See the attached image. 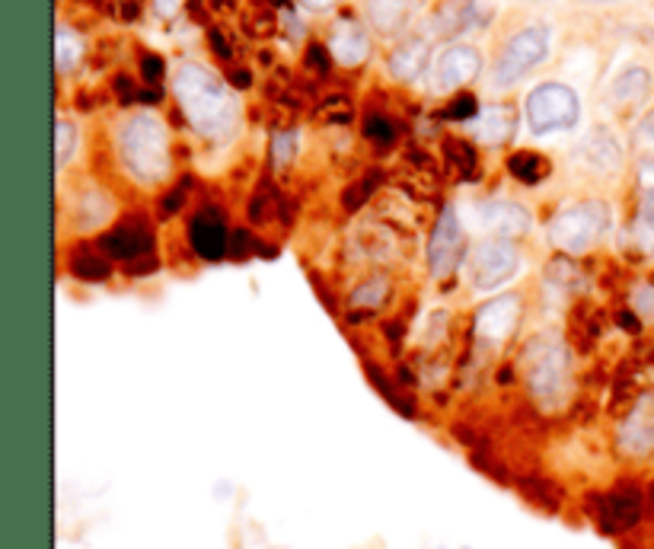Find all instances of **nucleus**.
Masks as SVG:
<instances>
[{
  "label": "nucleus",
  "mask_w": 654,
  "mask_h": 549,
  "mask_svg": "<svg viewBox=\"0 0 654 549\" xmlns=\"http://www.w3.org/2000/svg\"><path fill=\"white\" fill-rule=\"evenodd\" d=\"M211 42H214V49L221 58H230V49L224 45V39H221V32H211Z\"/></svg>",
  "instance_id": "42"
},
{
  "label": "nucleus",
  "mask_w": 654,
  "mask_h": 549,
  "mask_svg": "<svg viewBox=\"0 0 654 549\" xmlns=\"http://www.w3.org/2000/svg\"><path fill=\"white\" fill-rule=\"evenodd\" d=\"M638 192L648 202V209H654V157L638 166Z\"/></svg>",
  "instance_id": "34"
},
{
  "label": "nucleus",
  "mask_w": 654,
  "mask_h": 549,
  "mask_svg": "<svg viewBox=\"0 0 654 549\" xmlns=\"http://www.w3.org/2000/svg\"><path fill=\"white\" fill-rule=\"evenodd\" d=\"M306 58L313 61V68H316L320 74H326V71H329V58H326V52L320 49V45H310V49H306Z\"/></svg>",
  "instance_id": "39"
},
{
  "label": "nucleus",
  "mask_w": 654,
  "mask_h": 549,
  "mask_svg": "<svg viewBox=\"0 0 654 549\" xmlns=\"http://www.w3.org/2000/svg\"><path fill=\"white\" fill-rule=\"evenodd\" d=\"M447 157H451L453 166H460V173H463L466 180L476 176V154H473L470 144H463V141H447Z\"/></svg>",
  "instance_id": "28"
},
{
  "label": "nucleus",
  "mask_w": 654,
  "mask_h": 549,
  "mask_svg": "<svg viewBox=\"0 0 654 549\" xmlns=\"http://www.w3.org/2000/svg\"><path fill=\"white\" fill-rule=\"evenodd\" d=\"M386 297V278H368L361 288L352 294L354 307H380Z\"/></svg>",
  "instance_id": "27"
},
{
  "label": "nucleus",
  "mask_w": 654,
  "mask_h": 549,
  "mask_svg": "<svg viewBox=\"0 0 654 549\" xmlns=\"http://www.w3.org/2000/svg\"><path fill=\"white\" fill-rule=\"evenodd\" d=\"M476 134L482 144H504L514 134V109L511 105H485L476 115Z\"/></svg>",
  "instance_id": "17"
},
{
  "label": "nucleus",
  "mask_w": 654,
  "mask_h": 549,
  "mask_svg": "<svg viewBox=\"0 0 654 549\" xmlns=\"http://www.w3.org/2000/svg\"><path fill=\"white\" fill-rule=\"evenodd\" d=\"M77 148V129L71 125V122H58L54 125V160H58V166H64L68 163V157L74 154Z\"/></svg>",
  "instance_id": "26"
},
{
  "label": "nucleus",
  "mask_w": 654,
  "mask_h": 549,
  "mask_svg": "<svg viewBox=\"0 0 654 549\" xmlns=\"http://www.w3.org/2000/svg\"><path fill=\"white\" fill-rule=\"evenodd\" d=\"M182 202H185V189H173V192H170V195L163 199V211L170 214V211L182 209Z\"/></svg>",
  "instance_id": "40"
},
{
  "label": "nucleus",
  "mask_w": 654,
  "mask_h": 549,
  "mask_svg": "<svg viewBox=\"0 0 654 549\" xmlns=\"http://www.w3.org/2000/svg\"><path fill=\"white\" fill-rule=\"evenodd\" d=\"M192 250L208 262H218L227 253V221L218 209H202L189 224Z\"/></svg>",
  "instance_id": "12"
},
{
  "label": "nucleus",
  "mask_w": 654,
  "mask_h": 549,
  "mask_svg": "<svg viewBox=\"0 0 654 549\" xmlns=\"http://www.w3.org/2000/svg\"><path fill=\"white\" fill-rule=\"evenodd\" d=\"M606 211L594 202H584L575 209L559 211L550 224V236L562 253H584L594 246V240L604 234Z\"/></svg>",
  "instance_id": "6"
},
{
  "label": "nucleus",
  "mask_w": 654,
  "mask_h": 549,
  "mask_svg": "<svg viewBox=\"0 0 654 549\" xmlns=\"http://www.w3.org/2000/svg\"><path fill=\"white\" fill-rule=\"evenodd\" d=\"M419 0H368V20L380 32H400L412 20Z\"/></svg>",
  "instance_id": "16"
},
{
  "label": "nucleus",
  "mask_w": 654,
  "mask_h": 549,
  "mask_svg": "<svg viewBox=\"0 0 654 549\" xmlns=\"http://www.w3.org/2000/svg\"><path fill=\"white\" fill-rule=\"evenodd\" d=\"M294 151H298V134L294 131H278L275 138H272V163H275V170L288 166L291 157H294Z\"/></svg>",
  "instance_id": "29"
},
{
  "label": "nucleus",
  "mask_w": 654,
  "mask_h": 549,
  "mask_svg": "<svg viewBox=\"0 0 654 549\" xmlns=\"http://www.w3.org/2000/svg\"><path fill=\"white\" fill-rule=\"evenodd\" d=\"M141 74H144L148 80L163 78V58H157V54H144V58H141Z\"/></svg>",
  "instance_id": "36"
},
{
  "label": "nucleus",
  "mask_w": 654,
  "mask_h": 549,
  "mask_svg": "<svg viewBox=\"0 0 654 549\" xmlns=\"http://www.w3.org/2000/svg\"><path fill=\"white\" fill-rule=\"evenodd\" d=\"M635 138L642 141V144H652L654 148V109L638 122V131H635Z\"/></svg>",
  "instance_id": "37"
},
{
  "label": "nucleus",
  "mask_w": 654,
  "mask_h": 549,
  "mask_svg": "<svg viewBox=\"0 0 654 549\" xmlns=\"http://www.w3.org/2000/svg\"><path fill=\"white\" fill-rule=\"evenodd\" d=\"M620 447L630 457H652L654 454V393L635 399L632 413L620 428Z\"/></svg>",
  "instance_id": "10"
},
{
  "label": "nucleus",
  "mask_w": 654,
  "mask_h": 549,
  "mask_svg": "<svg viewBox=\"0 0 654 549\" xmlns=\"http://www.w3.org/2000/svg\"><path fill=\"white\" fill-rule=\"evenodd\" d=\"M100 250L109 260H119L131 265L141 256H151L153 234L148 231V221L141 214H131L125 221H119L109 234L100 236Z\"/></svg>",
  "instance_id": "8"
},
{
  "label": "nucleus",
  "mask_w": 654,
  "mask_h": 549,
  "mask_svg": "<svg viewBox=\"0 0 654 549\" xmlns=\"http://www.w3.org/2000/svg\"><path fill=\"white\" fill-rule=\"evenodd\" d=\"M482 58L473 45H453L434 64V87L437 90H460L463 83L476 78Z\"/></svg>",
  "instance_id": "11"
},
{
  "label": "nucleus",
  "mask_w": 654,
  "mask_h": 549,
  "mask_svg": "<svg viewBox=\"0 0 654 549\" xmlns=\"http://www.w3.org/2000/svg\"><path fill=\"white\" fill-rule=\"evenodd\" d=\"M425 64H429V42L425 39H409L390 58V71L396 80H415L425 71Z\"/></svg>",
  "instance_id": "18"
},
{
  "label": "nucleus",
  "mask_w": 654,
  "mask_h": 549,
  "mask_svg": "<svg viewBox=\"0 0 654 549\" xmlns=\"http://www.w3.org/2000/svg\"><path fill=\"white\" fill-rule=\"evenodd\" d=\"M71 272H74L80 282H105L109 278V262L102 260L100 253L80 250L74 260H71Z\"/></svg>",
  "instance_id": "25"
},
{
  "label": "nucleus",
  "mask_w": 654,
  "mask_h": 549,
  "mask_svg": "<svg viewBox=\"0 0 654 549\" xmlns=\"http://www.w3.org/2000/svg\"><path fill=\"white\" fill-rule=\"evenodd\" d=\"M272 3H278V7H284V3H288V0H272Z\"/></svg>",
  "instance_id": "45"
},
{
  "label": "nucleus",
  "mask_w": 654,
  "mask_h": 549,
  "mask_svg": "<svg viewBox=\"0 0 654 549\" xmlns=\"http://www.w3.org/2000/svg\"><path fill=\"white\" fill-rule=\"evenodd\" d=\"M179 105L189 122L208 138H224L237 125V100L202 64H182L173 80Z\"/></svg>",
  "instance_id": "1"
},
{
  "label": "nucleus",
  "mask_w": 654,
  "mask_h": 549,
  "mask_svg": "<svg viewBox=\"0 0 654 549\" xmlns=\"http://www.w3.org/2000/svg\"><path fill=\"white\" fill-rule=\"evenodd\" d=\"M374 189H378V173H371L368 180H361V183L352 185V189L345 192V209H361V205L371 199Z\"/></svg>",
  "instance_id": "33"
},
{
  "label": "nucleus",
  "mask_w": 654,
  "mask_h": 549,
  "mask_svg": "<svg viewBox=\"0 0 654 549\" xmlns=\"http://www.w3.org/2000/svg\"><path fill=\"white\" fill-rule=\"evenodd\" d=\"M364 134H368L374 144L383 148V144H393L396 129H393V122H390L386 115H378V112H374V115H368V119H364Z\"/></svg>",
  "instance_id": "30"
},
{
  "label": "nucleus",
  "mask_w": 654,
  "mask_h": 549,
  "mask_svg": "<svg viewBox=\"0 0 654 549\" xmlns=\"http://www.w3.org/2000/svg\"><path fill=\"white\" fill-rule=\"evenodd\" d=\"M581 154H584V160H591L594 166H601V170H616L620 160H623L620 141H616L606 129L591 131V134L584 138V144H581Z\"/></svg>",
  "instance_id": "20"
},
{
  "label": "nucleus",
  "mask_w": 654,
  "mask_h": 549,
  "mask_svg": "<svg viewBox=\"0 0 654 549\" xmlns=\"http://www.w3.org/2000/svg\"><path fill=\"white\" fill-rule=\"evenodd\" d=\"M122 148V160L131 170L134 180L141 183H160L170 173V138H167V125L151 115L141 112L128 122L119 138Z\"/></svg>",
  "instance_id": "2"
},
{
  "label": "nucleus",
  "mask_w": 654,
  "mask_h": 549,
  "mask_svg": "<svg viewBox=\"0 0 654 549\" xmlns=\"http://www.w3.org/2000/svg\"><path fill=\"white\" fill-rule=\"evenodd\" d=\"M550 54V32L543 27L521 29L517 35H511V42L504 45L499 61H495V83L511 87L533 71L536 64H543Z\"/></svg>",
  "instance_id": "5"
},
{
  "label": "nucleus",
  "mask_w": 654,
  "mask_h": 549,
  "mask_svg": "<svg viewBox=\"0 0 654 549\" xmlns=\"http://www.w3.org/2000/svg\"><path fill=\"white\" fill-rule=\"evenodd\" d=\"M250 234H246V231H233V236H230V256H233V260H243V256H250Z\"/></svg>",
  "instance_id": "35"
},
{
  "label": "nucleus",
  "mask_w": 654,
  "mask_h": 549,
  "mask_svg": "<svg viewBox=\"0 0 654 549\" xmlns=\"http://www.w3.org/2000/svg\"><path fill=\"white\" fill-rule=\"evenodd\" d=\"M635 243L645 250V253H654V209H645L635 221Z\"/></svg>",
  "instance_id": "31"
},
{
  "label": "nucleus",
  "mask_w": 654,
  "mask_h": 549,
  "mask_svg": "<svg viewBox=\"0 0 654 549\" xmlns=\"http://www.w3.org/2000/svg\"><path fill=\"white\" fill-rule=\"evenodd\" d=\"M128 275H148V272H153L157 268V256H141L138 262H131V265H125Z\"/></svg>",
  "instance_id": "38"
},
{
  "label": "nucleus",
  "mask_w": 654,
  "mask_h": 549,
  "mask_svg": "<svg viewBox=\"0 0 654 549\" xmlns=\"http://www.w3.org/2000/svg\"><path fill=\"white\" fill-rule=\"evenodd\" d=\"M470 272H473L476 288H499L517 272V250L507 240H485L479 243L470 260Z\"/></svg>",
  "instance_id": "7"
},
{
  "label": "nucleus",
  "mask_w": 654,
  "mask_h": 549,
  "mask_svg": "<svg viewBox=\"0 0 654 549\" xmlns=\"http://www.w3.org/2000/svg\"><path fill=\"white\" fill-rule=\"evenodd\" d=\"M517 316H521V297H499V301L485 304L476 314L479 336L492 342L507 339L517 326Z\"/></svg>",
  "instance_id": "15"
},
{
  "label": "nucleus",
  "mask_w": 654,
  "mask_h": 549,
  "mask_svg": "<svg viewBox=\"0 0 654 549\" xmlns=\"http://www.w3.org/2000/svg\"><path fill=\"white\" fill-rule=\"evenodd\" d=\"M303 7H310V10H329L335 0H301Z\"/></svg>",
  "instance_id": "43"
},
{
  "label": "nucleus",
  "mask_w": 654,
  "mask_h": 549,
  "mask_svg": "<svg viewBox=\"0 0 654 549\" xmlns=\"http://www.w3.org/2000/svg\"><path fill=\"white\" fill-rule=\"evenodd\" d=\"M642 518V496L632 486H620L610 496L597 501V521L606 533L630 530L632 523Z\"/></svg>",
  "instance_id": "13"
},
{
  "label": "nucleus",
  "mask_w": 654,
  "mask_h": 549,
  "mask_svg": "<svg viewBox=\"0 0 654 549\" xmlns=\"http://www.w3.org/2000/svg\"><path fill=\"white\" fill-rule=\"evenodd\" d=\"M527 380L533 396L555 403L569 387V355L555 339H536L527 348Z\"/></svg>",
  "instance_id": "4"
},
{
  "label": "nucleus",
  "mask_w": 654,
  "mask_h": 549,
  "mask_svg": "<svg viewBox=\"0 0 654 549\" xmlns=\"http://www.w3.org/2000/svg\"><path fill=\"white\" fill-rule=\"evenodd\" d=\"M470 17H473V0H447L441 10H437V17H434V23L431 29L434 32H441V35H451L456 29H463L470 23Z\"/></svg>",
  "instance_id": "24"
},
{
  "label": "nucleus",
  "mask_w": 654,
  "mask_h": 549,
  "mask_svg": "<svg viewBox=\"0 0 654 549\" xmlns=\"http://www.w3.org/2000/svg\"><path fill=\"white\" fill-rule=\"evenodd\" d=\"M460 253H463L460 217H456V211L453 209H444L441 211V221L434 224V234H431V243H429L431 275H434V278L451 275L453 265L460 262Z\"/></svg>",
  "instance_id": "9"
},
{
  "label": "nucleus",
  "mask_w": 654,
  "mask_h": 549,
  "mask_svg": "<svg viewBox=\"0 0 654 549\" xmlns=\"http://www.w3.org/2000/svg\"><path fill=\"white\" fill-rule=\"evenodd\" d=\"M476 115H479V105L470 93H460V96L451 100V105L444 109V119H453V122H456V119H460V122H463V119H476Z\"/></svg>",
  "instance_id": "32"
},
{
  "label": "nucleus",
  "mask_w": 654,
  "mask_h": 549,
  "mask_svg": "<svg viewBox=\"0 0 654 549\" xmlns=\"http://www.w3.org/2000/svg\"><path fill=\"white\" fill-rule=\"evenodd\" d=\"M368 54H371V39H368V32L358 27V23L342 20L339 27L332 29V35H329V58H335L345 68H354V64H364Z\"/></svg>",
  "instance_id": "14"
},
{
  "label": "nucleus",
  "mask_w": 654,
  "mask_h": 549,
  "mask_svg": "<svg viewBox=\"0 0 654 549\" xmlns=\"http://www.w3.org/2000/svg\"><path fill=\"white\" fill-rule=\"evenodd\" d=\"M648 87H652V78H648V71H645V68H626L620 78L610 83V103L613 105L638 103V100H645Z\"/></svg>",
  "instance_id": "21"
},
{
  "label": "nucleus",
  "mask_w": 654,
  "mask_h": 549,
  "mask_svg": "<svg viewBox=\"0 0 654 549\" xmlns=\"http://www.w3.org/2000/svg\"><path fill=\"white\" fill-rule=\"evenodd\" d=\"M507 170H511L514 180H521L524 185H536L550 176V160L543 154H533V151H521V154L507 160Z\"/></svg>",
  "instance_id": "22"
},
{
  "label": "nucleus",
  "mask_w": 654,
  "mask_h": 549,
  "mask_svg": "<svg viewBox=\"0 0 654 549\" xmlns=\"http://www.w3.org/2000/svg\"><path fill=\"white\" fill-rule=\"evenodd\" d=\"M153 7H157L160 17H173L179 7H182V0H153Z\"/></svg>",
  "instance_id": "41"
},
{
  "label": "nucleus",
  "mask_w": 654,
  "mask_h": 549,
  "mask_svg": "<svg viewBox=\"0 0 654 549\" xmlns=\"http://www.w3.org/2000/svg\"><path fill=\"white\" fill-rule=\"evenodd\" d=\"M80 58H83V39L77 35L74 29H58L54 32V64H58V71L61 74L74 71L77 64H80Z\"/></svg>",
  "instance_id": "23"
},
{
  "label": "nucleus",
  "mask_w": 654,
  "mask_h": 549,
  "mask_svg": "<svg viewBox=\"0 0 654 549\" xmlns=\"http://www.w3.org/2000/svg\"><path fill=\"white\" fill-rule=\"evenodd\" d=\"M479 217H482L489 227L502 231V234H524L530 227L527 211L511 205V202H489V205L479 209Z\"/></svg>",
  "instance_id": "19"
},
{
  "label": "nucleus",
  "mask_w": 654,
  "mask_h": 549,
  "mask_svg": "<svg viewBox=\"0 0 654 549\" xmlns=\"http://www.w3.org/2000/svg\"><path fill=\"white\" fill-rule=\"evenodd\" d=\"M237 83H240V87H246V83H250V74H246V71H237Z\"/></svg>",
  "instance_id": "44"
},
{
  "label": "nucleus",
  "mask_w": 654,
  "mask_h": 549,
  "mask_svg": "<svg viewBox=\"0 0 654 549\" xmlns=\"http://www.w3.org/2000/svg\"><path fill=\"white\" fill-rule=\"evenodd\" d=\"M578 96L565 83H540L527 96V119L533 134H553V131L572 129L578 122Z\"/></svg>",
  "instance_id": "3"
}]
</instances>
